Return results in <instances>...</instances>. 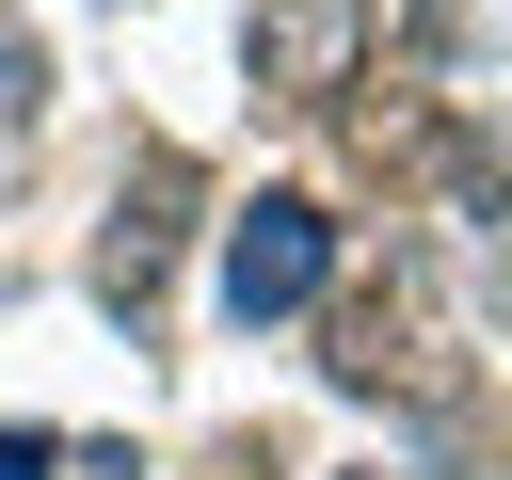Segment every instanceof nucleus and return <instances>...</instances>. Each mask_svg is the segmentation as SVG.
Instances as JSON below:
<instances>
[{
    "instance_id": "nucleus-1",
    "label": "nucleus",
    "mask_w": 512,
    "mask_h": 480,
    "mask_svg": "<svg viewBox=\"0 0 512 480\" xmlns=\"http://www.w3.org/2000/svg\"><path fill=\"white\" fill-rule=\"evenodd\" d=\"M336 288V224H320V192H256V208H224V320L256 336V320H304Z\"/></svg>"
},
{
    "instance_id": "nucleus-2",
    "label": "nucleus",
    "mask_w": 512,
    "mask_h": 480,
    "mask_svg": "<svg viewBox=\"0 0 512 480\" xmlns=\"http://www.w3.org/2000/svg\"><path fill=\"white\" fill-rule=\"evenodd\" d=\"M192 208H208V176H192L176 144H144V160L112 176V240H96V304H112V320H144V304L176 288V240H192Z\"/></svg>"
},
{
    "instance_id": "nucleus-3",
    "label": "nucleus",
    "mask_w": 512,
    "mask_h": 480,
    "mask_svg": "<svg viewBox=\"0 0 512 480\" xmlns=\"http://www.w3.org/2000/svg\"><path fill=\"white\" fill-rule=\"evenodd\" d=\"M240 64H256V96L336 112L352 64H368V0H240Z\"/></svg>"
},
{
    "instance_id": "nucleus-4",
    "label": "nucleus",
    "mask_w": 512,
    "mask_h": 480,
    "mask_svg": "<svg viewBox=\"0 0 512 480\" xmlns=\"http://www.w3.org/2000/svg\"><path fill=\"white\" fill-rule=\"evenodd\" d=\"M320 336H336V352H320V368H336V384H352V400H384V384H432V368H416V336H400V304H336V320H320Z\"/></svg>"
},
{
    "instance_id": "nucleus-5",
    "label": "nucleus",
    "mask_w": 512,
    "mask_h": 480,
    "mask_svg": "<svg viewBox=\"0 0 512 480\" xmlns=\"http://www.w3.org/2000/svg\"><path fill=\"white\" fill-rule=\"evenodd\" d=\"M32 96H48V48H32V32H0V128H16Z\"/></svg>"
},
{
    "instance_id": "nucleus-6",
    "label": "nucleus",
    "mask_w": 512,
    "mask_h": 480,
    "mask_svg": "<svg viewBox=\"0 0 512 480\" xmlns=\"http://www.w3.org/2000/svg\"><path fill=\"white\" fill-rule=\"evenodd\" d=\"M48 464H64L48 432H0V480H48Z\"/></svg>"
}]
</instances>
